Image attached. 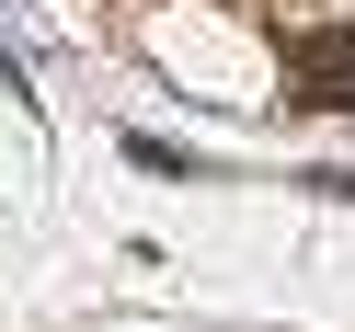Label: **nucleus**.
<instances>
[{
    "label": "nucleus",
    "mask_w": 355,
    "mask_h": 332,
    "mask_svg": "<svg viewBox=\"0 0 355 332\" xmlns=\"http://www.w3.org/2000/svg\"><path fill=\"white\" fill-rule=\"evenodd\" d=\"M286 58H298V92L309 103H344L355 115V35H298Z\"/></svg>",
    "instance_id": "f257e3e1"
}]
</instances>
